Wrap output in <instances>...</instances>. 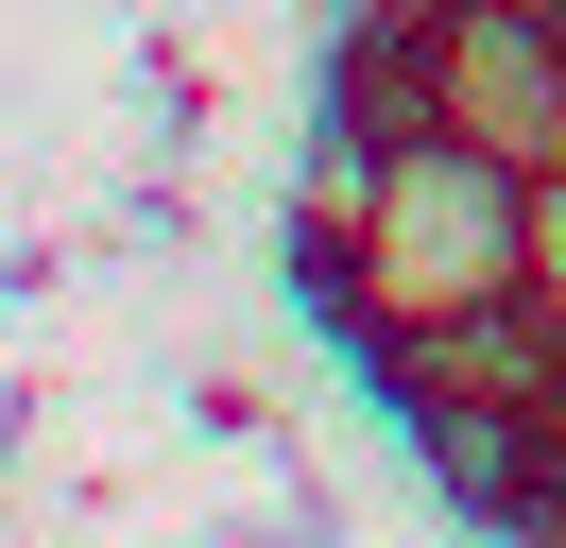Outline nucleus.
<instances>
[{
    "label": "nucleus",
    "mask_w": 566,
    "mask_h": 548,
    "mask_svg": "<svg viewBox=\"0 0 566 548\" xmlns=\"http://www.w3.org/2000/svg\"><path fill=\"white\" fill-rule=\"evenodd\" d=\"M310 274H326L378 342L463 326V308L532 292V171L497 155V137L429 120V137H395V155H360V189L310 223Z\"/></svg>",
    "instance_id": "1"
},
{
    "label": "nucleus",
    "mask_w": 566,
    "mask_h": 548,
    "mask_svg": "<svg viewBox=\"0 0 566 548\" xmlns=\"http://www.w3.org/2000/svg\"><path fill=\"white\" fill-rule=\"evenodd\" d=\"M532 308H549V326H566V155L532 171Z\"/></svg>",
    "instance_id": "3"
},
{
    "label": "nucleus",
    "mask_w": 566,
    "mask_h": 548,
    "mask_svg": "<svg viewBox=\"0 0 566 548\" xmlns=\"http://www.w3.org/2000/svg\"><path fill=\"white\" fill-rule=\"evenodd\" d=\"M429 52H447V120H463V137H497L515 171L566 155V34L532 18V0H447Z\"/></svg>",
    "instance_id": "2"
}]
</instances>
